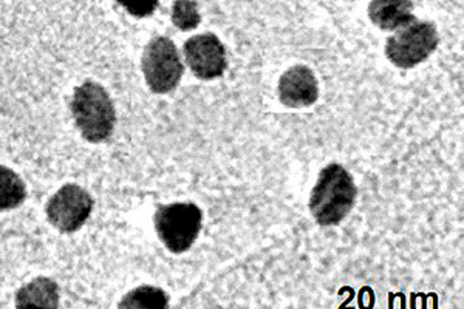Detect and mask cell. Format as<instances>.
I'll list each match as a JSON object with an SVG mask.
<instances>
[{
	"mask_svg": "<svg viewBox=\"0 0 464 309\" xmlns=\"http://www.w3.org/2000/svg\"><path fill=\"white\" fill-rule=\"evenodd\" d=\"M358 188L347 169L328 164L317 177L310 197V212L319 226H336L353 209Z\"/></svg>",
	"mask_w": 464,
	"mask_h": 309,
	"instance_id": "obj_1",
	"label": "cell"
},
{
	"mask_svg": "<svg viewBox=\"0 0 464 309\" xmlns=\"http://www.w3.org/2000/svg\"><path fill=\"white\" fill-rule=\"evenodd\" d=\"M70 109L85 141L98 144L111 137L116 124L115 105L102 85L95 81L78 85Z\"/></svg>",
	"mask_w": 464,
	"mask_h": 309,
	"instance_id": "obj_2",
	"label": "cell"
},
{
	"mask_svg": "<svg viewBox=\"0 0 464 309\" xmlns=\"http://www.w3.org/2000/svg\"><path fill=\"white\" fill-rule=\"evenodd\" d=\"M203 212L192 203H172L159 206L153 215L155 232L168 251L183 254L189 251L200 236Z\"/></svg>",
	"mask_w": 464,
	"mask_h": 309,
	"instance_id": "obj_3",
	"label": "cell"
},
{
	"mask_svg": "<svg viewBox=\"0 0 464 309\" xmlns=\"http://www.w3.org/2000/svg\"><path fill=\"white\" fill-rule=\"evenodd\" d=\"M440 34L432 22L413 21L398 28L385 43V56L400 69H413L437 50Z\"/></svg>",
	"mask_w": 464,
	"mask_h": 309,
	"instance_id": "obj_4",
	"label": "cell"
},
{
	"mask_svg": "<svg viewBox=\"0 0 464 309\" xmlns=\"http://www.w3.org/2000/svg\"><path fill=\"white\" fill-rule=\"evenodd\" d=\"M144 79L155 95H168L179 87L185 67L179 50L169 37L157 36L149 41L141 59Z\"/></svg>",
	"mask_w": 464,
	"mask_h": 309,
	"instance_id": "obj_5",
	"label": "cell"
},
{
	"mask_svg": "<svg viewBox=\"0 0 464 309\" xmlns=\"http://www.w3.org/2000/svg\"><path fill=\"white\" fill-rule=\"evenodd\" d=\"M95 206V199L87 190L78 184L69 183L63 186L56 194L48 199L45 214L50 225L59 232L72 234L80 231L89 220Z\"/></svg>",
	"mask_w": 464,
	"mask_h": 309,
	"instance_id": "obj_6",
	"label": "cell"
},
{
	"mask_svg": "<svg viewBox=\"0 0 464 309\" xmlns=\"http://www.w3.org/2000/svg\"><path fill=\"white\" fill-rule=\"evenodd\" d=\"M186 63L203 81L220 78L227 69V50L214 33L189 37L183 45Z\"/></svg>",
	"mask_w": 464,
	"mask_h": 309,
	"instance_id": "obj_7",
	"label": "cell"
},
{
	"mask_svg": "<svg viewBox=\"0 0 464 309\" xmlns=\"http://www.w3.org/2000/svg\"><path fill=\"white\" fill-rule=\"evenodd\" d=\"M319 84L313 70L306 65H295L279 79V101L290 109H304L316 102Z\"/></svg>",
	"mask_w": 464,
	"mask_h": 309,
	"instance_id": "obj_8",
	"label": "cell"
},
{
	"mask_svg": "<svg viewBox=\"0 0 464 309\" xmlns=\"http://www.w3.org/2000/svg\"><path fill=\"white\" fill-rule=\"evenodd\" d=\"M413 2L409 0H373L369 4V17L381 30L393 32L409 22L413 16Z\"/></svg>",
	"mask_w": 464,
	"mask_h": 309,
	"instance_id": "obj_9",
	"label": "cell"
},
{
	"mask_svg": "<svg viewBox=\"0 0 464 309\" xmlns=\"http://www.w3.org/2000/svg\"><path fill=\"white\" fill-rule=\"evenodd\" d=\"M16 308H59V286L53 278L37 277L16 294Z\"/></svg>",
	"mask_w": 464,
	"mask_h": 309,
	"instance_id": "obj_10",
	"label": "cell"
},
{
	"mask_svg": "<svg viewBox=\"0 0 464 309\" xmlns=\"http://www.w3.org/2000/svg\"><path fill=\"white\" fill-rule=\"evenodd\" d=\"M169 304V295L161 288L140 286L126 294L118 304L120 309H164Z\"/></svg>",
	"mask_w": 464,
	"mask_h": 309,
	"instance_id": "obj_11",
	"label": "cell"
},
{
	"mask_svg": "<svg viewBox=\"0 0 464 309\" xmlns=\"http://www.w3.org/2000/svg\"><path fill=\"white\" fill-rule=\"evenodd\" d=\"M27 198V188L14 170L0 166V209L19 208Z\"/></svg>",
	"mask_w": 464,
	"mask_h": 309,
	"instance_id": "obj_12",
	"label": "cell"
},
{
	"mask_svg": "<svg viewBox=\"0 0 464 309\" xmlns=\"http://www.w3.org/2000/svg\"><path fill=\"white\" fill-rule=\"evenodd\" d=\"M201 16L198 4L190 0H177L172 6V24L181 32L196 30L200 25Z\"/></svg>",
	"mask_w": 464,
	"mask_h": 309,
	"instance_id": "obj_13",
	"label": "cell"
},
{
	"mask_svg": "<svg viewBox=\"0 0 464 309\" xmlns=\"http://www.w3.org/2000/svg\"><path fill=\"white\" fill-rule=\"evenodd\" d=\"M118 5H121L122 8H126L127 13L129 14H132V16L140 17V19H143V17L152 16L155 10L159 8L160 2H150V4H146V2H141V4H127V2H118Z\"/></svg>",
	"mask_w": 464,
	"mask_h": 309,
	"instance_id": "obj_14",
	"label": "cell"
}]
</instances>
